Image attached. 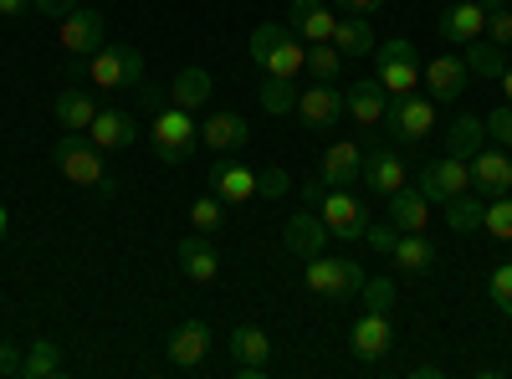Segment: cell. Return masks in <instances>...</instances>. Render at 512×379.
<instances>
[{"label":"cell","instance_id":"16","mask_svg":"<svg viewBox=\"0 0 512 379\" xmlns=\"http://www.w3.org/2000/svg\"><path fill=\"white\" fill-rule=\"evenodd\" d=\"M349 344H354V359L379 364L384 354L395 349V328H390V318H384V313H369V308H364V318L349 328Z\"/></svg>","mask_w":512,"mask_h":379},{"label":"cell","instance_id":"43","mask_svg":"<svg viewBox=\"0 0 512 379\" xmlns=\"http://www.w3.org/2000/svg\"><path fill=\"white\" fill-rule=\"evenodd\" d=\"M364 241L379 251V257H390L395 241H400V231H395V221H369V226H364Z\"/></svg>","mask_w":512,"mask_h":379},{"label":"cell","instance_id":"35","mask_svg":"<svg viewBox=\"0 0 512 379\" xmlns=\"http://www.w3.org/2000/svg\"><path fill=\"white\" fill-rule=\"evenodd\" d=\"M57 369H62V354H57V344H52V339H36V344H26L21 379H52Z\"/></svg>","mask_w":512,"mask_h":379},{"label":"cell","instance_id":"20","mask_svg":"<svg viewBox=\"0 0 512 379\" xmlns=\"http://www.w3.org/2000/svg\"><path fill=\"white\" fill-rule=\"evenodd\" d=\"M344 108H349V118L359 123V129H379L384 108H390V93L379 88V77H364V82H354V88L344 93Z\"/></svg>","mask_w":512,"mask_h":379},{"label":"cell","instance_id":"48","mask_svg":"<svg viewBox=\"0 0 512 379\" xmlns=\"http://www.w3.org/2000/svg\"><path fill=\"white\" fill-rule=\"evenodd\" d=\"M31 6H36L41 16H67V11L77 6V0H31Z\"/></svg>","mask_w":512,"mask_h":379},{"label":"cell","instance_id":"44","mask_svg":"<svg viewBox=\"0 0 512 379\" xmlns=\"http://www.w3.org/2000/svg\"><path fill=\"white\" fill-rule=\"evenodd\" d=\"M487 36L497 41V47H512V11H507V6L487 11Z\"/></svg>","mask_w":512,"mask_h":379},{"label":"cell","instance_id":"2","mask_svg":"<svg viewBox=\"0 0 512 379\" xmlns=\"http://www.w3.org/2000/svg\"><path fill=\"white\" fill-rule=\"evenodd\" d=\"M251 57H256V67H262L267 77H297L303 62H308V47H303V36H297L287 21H267V26L251 31Z\"/></svg>","mask_w":512,"mask_h":379},{"label":"cell","instance_id":"26","mask_svg":"<svg viewBox=\"0 0 512 379\" xmlns=\"http://www.w3.org/2000/svg\"><path fill=\"white\" fill-rule=\"evenodd\" d=\"M359 170H364V149H359V139H338V144H328V154H323V185H354Z\"/></svg>","mask_w":512,"mask_h":379},{"label":"cell","instance_id":"9","mask_svg":"<svg viewBox=\"0 0 512 379\" xmlns=\"http://www.w3.org/2000/svg\"><path fill=\"white\" fill-rule=\"evenodd\" d=\"M292 113L303 118V129H313V134H333V129H338V118H344L349 108H344V93H338L333 82H313V88L297 93V108H292Z\"/></svg>","mask_w":512,"mask_h":379},{"label":"cell","instance_id":"31","mask_svg":"<svg viewBox=\"0 0 512 379\" xmlns=\"http://www.w3.org/2000/svg\"><path fill=\"white\" fill-rule=\"evenodd\" d=\"M333 47L344 52V62L349 57H374V26H369V16H344L338 21V31H333Z\"/></svg>","mask_w":512,"mask_h":379},{"label":"cell","instance_id":"17","mask_svg":"<svg viewBox=\"0 0 512 379\" xmlns=\"http://www.w3.org/2000/svg\"><path fill=\"white\" fill-rule=\"evenodd\" d=\"M200 144H210L216 154H236V149L251 144V123L241 113H231V108H216L200 123Z\"/></svg>","mask_w":512,"mask_h":379},{"label":"cell","instance_id":"3","mask_svg":"<svg viewBox=\"0 0 512 379\" xmlns=\"http://www.w3.org/2000/svg\"><path fill=\"white\" fill-rule=\"evenodd\" d=\"M52 159H57V170H62V180H72V185H88V190H113V180H108V164H103V149L93 144V139H82V134H67V139H57L52 144Z\"/></svg>","mask_w":512,"mask_h":379},{"label":"cell","instance_id":"25","mask_svg":"<svg viewBox=\"0 0 512 379\" xmlns=\"http://www.w3.org/2000/svg\"><path fill=\"white\" fill-rule=\"evenodd\" d=\"M52 118L62 123V134H88L93 118H98V103L82 93V88H67V93L52 98Z\"/></svg>","mask_w":512,"mask_h":379},{"label":"cell","instance_id":"12","mask_svg":"<svg viewBox=\"0 0 512 379\" xmlns=\"http://www.w3.org/2000/svg\"><path fill=\"white\" fill-rule=\"evenodd\" d=\"M57 41H62V52H72V57H93L103 47V16L93 6H72L62 16V26H57Z\"/></svg>","mask_w":512,"mask_h":379},{"label":"cell","instance_id":"24","mask_svg":"<svg viewBox=\"0 0 512 379\" xmlns=\"http://www.w3.org/2000/svg\"><path fill=\"white\" fill-rule=\"evenodd\" d=\"M210 190H216L226 205H241L256 195V170H246V164L236 159H216V170H210Z\"/></svg>","mask_w":512,"mask_h":379},{"label":"cell","instance_id":"13","mask_svg":"<svg viewBox=\"0 0 512 379\" xmlns=\"http://www.w3.org/2000/svg\"><path fill=\"white\" fill-rule=\"evenodd\" d=\"M210 344H216L210 323L185 318V323H175V333H169L164 354H169V364H175V369H200V364H205V354H210Z\"/></svg>","mask_w":512,"mask_h":379},{"label":"cell","instance_id":"15","mask_svg":"<svg viewBox=\"0 0 512 379\" xmlns=\"http://www.w3.org/2000/svg\"><path fill=\"white\" fill-rule=\"evenodd\" d=\"M282 246L292 251L297 262H313L318 251H328V226L318 210H297V216L282 226Z\"/></svg>","mask_w":512,"mask_h":379},{"label":"cell","instance_id":"30","mask_svg":"<svg viewBox=\"0 0 512 379\" xmlns=\"http://www.w3.org/2000/svg\"><path fill=\"white\" fill-rule=\"evenodd\" d=\"M210 93H216V88H210V72H205V67H180L175 82H169V98H175V108H190V113L205 108Z\"/></svg>","mask_w":512,"mask_h":379},{"label":"cell","instance_id":"28","mask_svg":"<svg viewBox=\"0 0 512 379\" xmlns=\"http://www.w3.org/2000/svg\"><path fill=\"white\" fill-rule=\"evenodd\" d=\"M482 144H487V123H482V118L461 113V118L446 123V154H451V159H466V164H472V154H477Z\"/></svg>","mask_w":512,"mask_h":379},{"label":"cell","instance_id":"11","mask_svg":"<svg viewBox=\"0 0 512 379\" xmlns=\"http://www.w3.org/2000/svg\"><path fill=\"white\" fill-rule=\"evenodd\" d=\"M359 185H369L374 195L390 200V195L405 185V159H400V149H395V144H374V149H364Z\"/></svg>","mask_w":512,"mask_h":379},{"label":"cell","instance_id":"10","mask_svg":"<svg viewBox=\"0 0 512 379\" xmlns=\"http://www.w3.org/2000/svg\"><path fill=\"white\" fill-rule=\"evenodd\" d=\"M415 190L431 200V205H446L451 195H461V190H472V164L466 159H436V164H425L420 170V180H415Z\"/></svg>","mask_w":512,"mask_h":379},{"label":"cell","instance_id":"49","mask_svg":"<svg viewBox=\"0 0 512 379\" xmlns=\"http://www.w3.org/2000/svg\"><path fill=\"white\" fill-rule=\"evenodd\" d=\"M323 190H328V185H323V175L303 185V200H308V210H318V200H323Z\"/></svg>","mask_w":512,"mask_h":379},{"label":"cell","instance_id":"1","mask_svg":"<svg viewBox=\"0 0 512 379\" xmlns=\"http://www.w3.org/2000/svg\"><path fill=\"white\" fill-rule=\"evenodd\" d=\"M67 72L88 77L98 93H128V88H139V82H144V57L134 47H108V41H103L93 57H77Z\"/></svg>","mask_w":512,"mask_h":379},{"label":"cell","instance_id":"4","mask_svg":"<svg viewBox=\"0 0 512 379\" xmlns=\"http://www.w3.org/2000/svg\"><path fill=\"white\" fill-rule=\"evenodd\" d=\"M303 287L313 292V298L344 303V298H354V292L364 287V267H359V262H344V257H328V251H318V257L303 267Z\"/></svg>","mask_w":512,"mask_h":379},{"label":"cell","instance_id":"52","mask_svg":"<svg viewBox=\"0 0 512 379\" xmlns=\"http://www.w3.org/2000/svg\"><path fill=\"white\" fill-rule=\"evenodd\" d=\"M497 82H502V98L512 103V67H502V72H497Z\"/></svg>","mask_w":512,"mask_h":379},{"label":"cell","instance_id":"18","mask_svg":"<svg viewBox=\"0 0 512 379\" xmlns=\"http://www.w3.org/2000/svg\"><path fill=\"white\" fill-rule=\"evenodd\" d=\"M175 262H180V272H185L190 282H216V277H221V251L210 246L205 231H190V236L175 246Z\"/></svg>","mask_w":512,"mask_h":379},{"label":"cell","instance_id":"39","mask_svg":"<svg viewBox=\"0 0 512 379\" xmlns=\"http://www.w3.org/2000/svg\"><path fill=\"white\" fill-rule=\"evenodd\" d=\"M482 231H492L497 241H512V190H507V195H497V200L487 205V221H482Z\"/></svg>","mask_w":512,"mask_h":379},{"label":"cell","instance_id":"32","mask_svg":"<svg viewBox=\"0 0 512 379\" xmlns=\"http://www.w3.org/2000/svg\"><path fill=\"white\" fill-rule=\"evenodd\" d=\"M390 262H395L400 272H431V267H436V246L425 241V231H400Z\"/></svg>","mask_w":512,"mask_h":379},{"label":"cell","instance_id":"29","mask_svg":"<svg viewBox=\"0 0 512 379\" xmlns=\"http://www.w3.org/2000/svg\"><path fill=\"white\" fill-rule=\"evenodd\" d=\"M390 221H395V231H425V221H431V200H425L415 185H400L390 195Z\"/></svg>","mask_w":512,"mask_h":379},{"label":"cell","instance_id":"21","mask_svg":"<svg viewBox=\"0 0 512 379\" xmlns=\"http://www.w3.org/2000/svg\"><path fill=\"white\" fill-rule=\"evenodd\" d=\"M466 77H472L466 57H436V62H425V93L436 103H451V98L466 93Z\"/></svg>","mask_w":512,"mask_h":379},{"label":"cell","instance_id":"40","mask_svg":"<svg viewBox=\"0 0 512 379\" xmlns=\"http://www.w3.org/2000/svg\"><path fill=\"white\" fill-rule=\"evenodd\" d=\"M359 298H364L369 313H390V303H395V282H390V277H364Z\"/></svg>","mask_w":512,"mask_h":379},{"label":"cell","instance_id":"46","mask_svg":"<svg viewBox=\"0 0 512 379\" xmlns=\"http://www.w3.org/2000/svg\"><path fill=\"white\" fill-rule=\"evenodd\" d=\"M21 364H26L21 344H6V339H0V379H11V374H21Z\"/></svg>","mask_w":512,"mask_h":379},{"label":"cell","instance_id":"14","mask_svg":"<svg viewBox=\"0 0 512 379\" xmlns=\"http://www.w3.org/2000/svg\"><path fill=\"white\" fill-rule=\"evenodd\" d=\"M226 349H231V359H236V374H241V379H262V374H267V359H272V339H267L262 328H251V323L231 328Z\"/></svg>","mask_w":512,"mask_h":379},{"label":"cell","instance_id":"7","mask_svg":"<svg viewBox=\"0 0 512 379\" xmlns=\"http://www.w3.org/2000/svg\"><path fill=\"white\" fill-rule=\"evenodd\" d=\"M374 62H379V88L390 93V98H405V93L420 88V52L410 47L405 36L379 41V47H374Z\"/></svg>","mask_w":512,"mask_h":379},{"label":"cell","instance_id":"51","mask_svg":"<svg viewBox=\"0 0 512 379\" xmlns=\"http://www.w3.org/2000/svg\"><path fill=\"white\" fill-rule=\"evenodd\" d=\"M415 379H441V364H415Z\"/></svg>","mask_w":512,"mask_h":379},{"label":"cell","instance_id":"34","mask_svg":"<svg viewBox=\"0 0 512 379\" xmlns=\"http://www.w3.org/2000/svg\"><path fill=\"white\" fill-rule=\"evenodd\" d=\"M256 98H262V108H267L272 118H282V113L297 108V82H292V77H262Z\"/></svg>","mask_w":512,"mask_h":379},{"label":"cell","instance_id":"22","mask_svg":"<svg viewBox=\"0 0 512 379\" xmlns=\"http://www.w3.org/2000/svg\"><path fill=\"white\" fill-rule=\"evenodd\" d=\"M441 41H451V47H466V41H477L487 31V11H482V0H461V6H451L441 21H436Z\"/></svg>","mask_w":512,"mask_h":379},{"label":"cell","instance_id":"50","mask_svg":"<svg viewBox=\"0 0 512 379\" xmlns=\"http://www.w3.org/2000/svg\"><path fill=\"white\" fill-rule=\"evenodd\" d=\"M31 6V0H0V16H21Z\"/></svg>","mask_w":512,"mask_h":379},{"label":"cell","instance_id":"53","mask_svg":"<svg viewBox=\"0 0 512 379\" xmlns=\"http://www.w3.org/2000/svg\"><path fill=\"white\" fill-rule=\"evenodd\" d=\"M0 236H6V205H0Z\"/></svg>","mask_w":512,"mask_h":379},{"label":"cell","instance_id":"8","mask_svg":"<svg viewBox=\"0 0 512 379\" xmlns=\"http://www.w3.org/2000/svg\"><path fill=\"white\" fill-rule=\"evenodd\" d=\"M384 129H390L395 144H420V139H431L436 129V98H390V108H384Z\"/></svg>","mask_w":512,"mask_h":379},{"label":"cell","instance_id":"27","mask_svg":"<svg viewBox=\"0 0 512 379\" xmlns=\"http://www.w3.org/2000/svg\"><path fill=\"white\" fill-rule=\"evenodd\" d=\"M93 144L98 149H123V144H134V134H139V118L134 113H123V108H98V118H93Z\"/></svg>","mask_w":512,"mask_h":379},{"label":"cell","instance_id":"47","mask_svg":"<svg viewBox=\"0 0 512 379\" xmlns=\"http://www.w3.org/2000/svg\"><path fill=\"white\" fill-rule=\"evenodd\" d=\"M333 6H338V11H349V16H374L384 0H333Z\"/></svg>","mask_w":512,"mask_h":379},{"label":"cell","instance_id":"19","mask_svg":"<svg viewBox=\"0 0 512 379\" xmlns=\"http://www.w3.org/2000/svg\"><path fill=\"white\" fill-rule=\"evenodd\" d=\"M472 185H477L482 195H492V200L512 190V159H507V149H502V144H497V149H492V144H482V149L472 154Z\"/></svg>","mask_w":512,"mask_h":379},{"label":"cell","instance_id":"42","mask_svg":"<svg viewBox=\"0 0 512 379\" xmlns=\"http://www.w3.org/2000/svg\"><path fill=\"white\" fill-rule=\"evenodd\" d=\"M482 123H487V139H497L502 149H512V103H497Z\"/></svg>","mask_w":512,"mask_h":379},{"label":"cell","instance_id":"37","mask_svg":"<svg viewBox=\"0 0 512 379\" xmlns=\"http://www.w3.org/2000/svg\"><path fill=\"white\" fill-rule=\"evenodd\" d=\"M466 67H472L477 77H497L502 67H507V57H502V47H497V41H466Z\"/></svg>","mask_w":512,"mask_h":379},{"label":"cell","instance_id":"33","mask_svg":"<svg viewBox=\"0 0 512 379\" xmlns=\"http://www.w3.org/2000/svg\"><path fill=\"white\" fill-rule=\"evenodd\" d=\"M441 210H446V226H451L456 236H477V231H482V221H487V205H482L477 195H466V190H461V195H451Z\"/></svg>","mask_w":512,"mask_h":379},{"label":"cell","instance_id":"41","mask_svg":"<svg viewBox=\"0 0 512 379\" xmlns=\"http://www.w3.org/2000/svg\"><path fill=\"white\" fill-rule=\"evenodd\" d=\"M487 292H492V303L502 308V318H512V262H502V267L487 277Z\"/></svg>","mask_w":512,"mask_h":379},{"label":"cell","instance_id":"38","mask_svg":"<svg viewBox=\"0 0 512 379\" xmlns=\"http://www.w3.org/2000/svg\"><path fill=\"white\" fill-rule=\"evenodd\" d=\"M303 67L313 72V82H333V77H338V67H344V52H338L333 41H313Z\"/></svg>","mask_w":512,"mask_h":379},{"label":"cell","instance_id":"45","mask_svg":"<svg viewBox=\"0 0 512 379\" xmlns=\"http://www.w3.org/2000/svg\"><path fill=\"white\" fill-rule=\"evenodd\" d=\"M287 190H292L287 170H262V175H256V195H267V200H277V195H287Z\"/></svg>","mask_w":512,"mask_h":379},{"label":"cell","instance_id":"23","mask_svg":"<svg viewBox=\"0 0 512 379\" xmlns=\"http://www.w3.org/2000/svg\"><path fill=\"white\" fill-rule=\"evenodd\" d=\"M287 26L297 31L313 47V41H333L338 31V16L323 6V0H292V11H287Z\"/></svg>","mask_w":512,"mask_h":379},{"label":"cell","instance_id":"5","mask_svg":"<svg viewBox=\"0 0 512 379\" xmlns=\"http://www.w3.org/2000/svg\"><path fill=\"white\" fill-rule=\"evenodd\" d=\"M149 144L164 164H185L200 144V123L190 118V108H159L154 129H149Z\"/></svg>","mask_w":512,"mask_h":379},{"label":"cell","instance_id":"6","mask_svg":"<svg viewBox=\"0 0 512 379\" xmlns=\"http://www.w3.org/2000/svg\"><path fill=\"white\" fill-rule=\"evenodd\" d=\"M318 216H323L328 236H338V241H364V226L374 221L369 205H364L349 185H328L323 200H318Z\"/></svg>","mask_w":512,"mask_h":379},{"label":"cell","instance_id":"36","mask_svg":"<svg viewBox=\"0 0 512 379\" xmlns=\"http://www.w3.org/2000/svg\"><path fill=\"white\" fill-rule=\"evenodd\" d=\"M190 226L195 231H205V236H216L221 226H226V200L210 190V195H200L195 205H190Z\"/></svg>","mask_w":512,"mask_h":379}]
</instances>
